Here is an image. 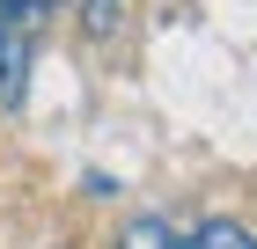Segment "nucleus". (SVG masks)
<instances>
[{"mask_svg":"<svg viewBox=\"0 0 257 249\" xmlns=\"http://www.w3.org/2000/svg\"><path fill=\"white\" fill-rule=\"evenodd\" d=\"M184 249H257V234L242 227V220H228V212H213V220H198V227L184 234Z\"/></svg>","mask_w":257,"mask_h":249,"instance_id":"1","label":"nucleus"},{"mask_svg":"<svg viewBox=\"0 0 257 249\" xmlns=\"http://www.w3.org/2000/svg\"><path fill=\"white\" fill-rule=\"evenodd\" d=\"M118 249H184V234L162 220V212H133L118 227Z\"/></svg>","mask_w":257,"mask_h":249,"instance_id":"2","label":"nucleus"},{"mask_svg":"<svg viewBox=\"0 0 257 249\" xmlns=\"http://www.w3.org/2000/svg\"><path fill=\"white\" fill-rule=\"evenodd\" d=\"M52 8H66V0H52Z\"/></svg>","mask_w":257,"mask_h":249,"instance_id":"4","label":"nucleus"},{"mask_svg":"<svg viewBox=\"0 0 257 249\" xmlns=\"http://www.w3.org/2000/svg\"><path fill=\"white\" fill-rule=\"evenodd\" d=\"M81 15H88V37H103L118 22V0H81Z\"/></svg>","mask_w":257,"mask_h":249,"instance_id":"3","label":"nucleus"}]
</instances>
